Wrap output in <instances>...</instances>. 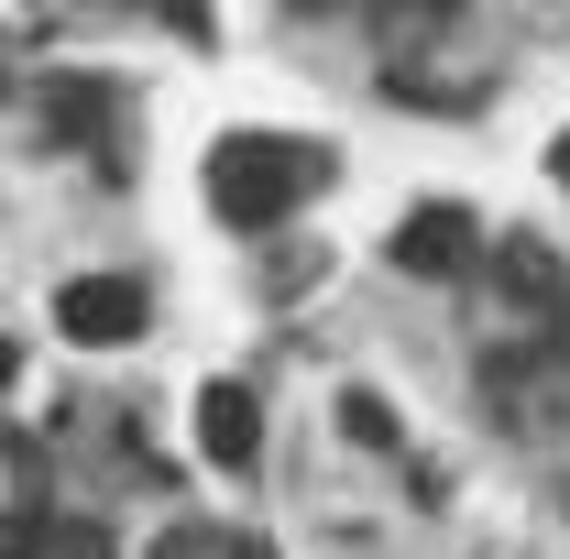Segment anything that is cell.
Returning <instances> with one entry per match:
<instances>
[{"label": "cell", "mask_w": 570, "mask_h": 559, "mask_svg": "<svg viewBox=\"0 0 570 559\" xmlns=\"http://www.w3.org/2000/svg\"><path fill=\"white\" fill-rule=\"evenodd\" d=\"M307 187H318V154H307V143L230 133L209 154V209L230 219V231H285V219L307 209Z\"/></svg>", "instance_id": "1"}, {"label": "cell", "mask_w": 570, "mask_h": 559, "mask_svg": "<svg viewBox=\"0 0 570 559\" xmlns=\"http://www.w3.org/2000/svg\"><path fill=\"white\" fill-rule=\"evenodd\" d=\"M560 373H570L560 330H527V341H494V351H483V395H494L504 428H549V418H560Z\"/></svg>", "instance_id": "2"}, {"label": "cell", "mask_w": 570, "mask_h": 559, "mask_svg": "<svg viewBox=\"0 0 570 559\" xmlns=\"http://www.w3.org/2000/svg\"><path fill=\"white\" fill-rule=\"evenodd\" d=\"M472 264H483V219H472V209H450V198H428V209L395 231V275L450 285V275H472Z\"/></svg>", "instance_id": "3"}, {"label": "cell", "mask_w": 570, "mask_h": 559, "mask_svg": "<svg viewBox=\"0 0 570 559\" xmlns=\"http://www.w3.org/2000/svg\"><path fill=\"white\" fill-rule=\"evenodd\" d=\"M56 330H67L77 351H121V341H142V285H132V275H77L67 296H56Z\"/></svg>", "instance_id": "4"}, {"label": "cell", "mask_w": 570, "mask_h": 559, "mask_svg": "<svg viewBox=\"0 0 570 559\" xmlns=\"http://www.w3.org/2000/svg\"><path fill=\"white\" fill-rule=\"evenodd\" d=\"M494 285H504V307H515L527 330H570V285H560V264H549V242H504Z\"/></svg>", "instance_id": "5"}, {"label": "cell", "mask_w": 570, "mask_h": 559, "mask_svg": "<svg viewBox=\"0 0 570 559\" xmlns=\"http://www.w3.org/2000/svg\"><path fill=\"white\" fill-rule=\"evenodd\" d=\"M198 450H209L219 472H242V461L264 450V406H253V384H209V395H198Z\"/></svg>", "instance_id": "6"}, {"label": "cell", "mask_w": 570, "mask_h": 559, "mask_svg": "<svg viewBox=\"0 0 570 559\" xmlns=\"http://www.w3.org/2000/svg\"><path fill=\"white\" fill-rule=\"evenodd\" d=\"M110 133V88L99 77H45V143H99ZM99 165L121 176V154L99 143Z\"/></svg>", "instance_id": "7"}, {"label": "cell", "mask_w": 570, "mask_h": 559, "mask_svg": "<svg viewBox=\"0 0 570 559\" xmlns=\"http://www.w3.org/2000/svg\"><path fill=\"white\" fill-rule=\"evenodd\" d=\"M341 439H362V450H395V406H384V395H341Z\"/></svg>", "instance_id": "8"}, {"label": "cell", "mask_w": 570, "mask_h": 559, "mask_svg": "<svg viewBox=\"0 0 570 559\" xmlns=\"http://www.w3.org/2000/svg\"><path fill=\"white\" fill-rule=\"evenodd\" d=\"M45 559H121V549H110L88 516H67V527H45Z\"/></svg>", "instance_id": "9"}, {"label": "cell", "mask_w": 570, "mask_h": 559, "mask_svg": "<svg viewBox=\"0 0 570 559\" xmlns=\"http://www.w3.org/2000/svg\"><path fill=\"white\" fill-rule=\"evenodd\" d=\"M132 11H154V22L187 33V45H209V0H132Z\"/></svg>", "instance_id": "10"}, {"label": "cell", "mask_w": 570, "mask_h": 559, "mask_svg": "<svg viewBox=\"0 0 570 559\" xmlns=\"http://www.w3.org/2000/svg\"><path fill=\"white\" fill-rule=\"evenodd\" d=\"M362 11H373L384 33H417V22H439V11H450V0H362Z\"/></svg>", "instance_id": "11"}, {"label": "cell", "mask_w": 570, "mask_h": 559, "mask_svg": "<svg viewBox=\"0 0 570 559\" xmlns=\"http://www.w3.org/2000/svg\"><path fill=\"white\" fill-rule=\"evenodd\" d=\"M0 559H45V527L33 516H0Z\"/></svg>", "instance_id": "12"}, {"label": "cell", "mask_w": 570, "mask_h": 559, "mask_svg": "<svg viewBox=\"0 0 570 559\" xmlns=\"http://www.w3.org/2000/svg\"><path fill=\"white\" fill-rule=\"evenodd\" d=\"M154 559H219V538H209V527H176V538H165Z\"/></svg>", "instance_id": "13"}, {"label": "cell", "mask_w": 570, "mask_h": 559, "mask_svg": "<svg viewBox=\"0 0 570 559\" xmlns=\"http://www.w3.org/2000/svg\"><path fill=\"white\" fill-rule=\"evenodd\" d=\"M219 559H275V549H264V538H219Z\"/></svg>", "instance_id": "14"}, {"label": "cell", "mask_w": 570, "mask_h": 559, "mask_svg": "<svg viewBox=\"0 0 570 559\" xmlns=\"http://www.w3.org/2000/svg\"><path fill=\"white\" fill-rule=\"evenodd\" d=\"M0 384H11V341H0Z\"/></svg>", "instance_id": "15"}, {"label": "cell", "mask_w": 570, "mask_h": 559, "mask_svg": "<svg viewBox=\"0 0 570 559\" xmlns=\"http://www.w3.org/2000/svg\"><path fill=\"white\" fill-rule=\"evenodd\" d=\"M296 11H330V0H296Z\"/></svg>", "instance_id": "16"}, {"label": "cell", "mask_w": 570, "mask_h": 559, "mask_svg": "<svg viewBox=\"0 0 570 559\" xmlns=\"http://www.w3.org/2000/svg\"><path fill=\"white\" fill-rule=\"evenodd\" d=\"M560 176H570V143H560Z\"/></svg>", "instance_id": "17"}]
</instances>
